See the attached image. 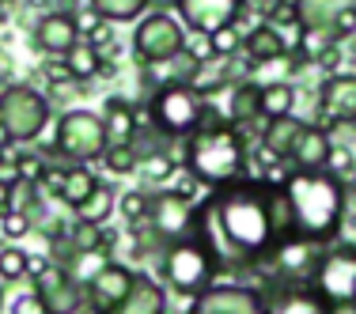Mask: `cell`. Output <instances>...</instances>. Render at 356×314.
Segmentation results:
<instances>
[{"label":"cell","instance_id":"6da1fadb","mask_svg":"<svg viewBox=\"0 0 356 314\" xmlns=\"http://www.w3.org/2000/svg\"><path fill=\"white\" fill-rule=\"evenodd\" d=\"M273 197L277 185L261 178H239L232 185H216L209 201L197 205V235L216 254L220 273L224 269H254L266 265L273 254L281 231L273 216Z\"/></svg>","mask_w":356,"mask_h":314},{"label":"cell","instance_id":"7a4b0ae2","mask_svg":"<svg viewBox=\"0 0 356 314\" xmlns=\"http://www.w3.org/2000/svg\"><path fill=\"white\" fill-rule=\"evenodd\" d=\"M300 239L330 242L345 220V182L330 171H292L281 182Z\"/></svg>","mask_w":356,"mask_h":314},{"label":"cell","instance_id":"3957f363","mask_svg":"<svg viewBox=\"0 0 356 314\" xmlns=\"http://www.w3.org/2000/svg\"><path fill=\"white\" fill-rule=\"evenodd\" d=\"M182 159H186V171L197 178L201 185H209V190L232 185L239 178H250L247 174L250 148H247L243 129H235L232 122H220L213 114L186 137Z\"/></svg>","mask_w":356,"mask_h":314},{"label":"cell","instance_id":"277c9868","mask_svg":"<svg viewBox=\"0 0 356 314\" xmlns=\"http://www.w3.org/2000/svg\"><path fill=\"white\" fill-rule=\"evenodd\" d=\"M167 288L178 295H201L220 280V261L201 239H178L163 246V261H159Z\"/></svg>","mask_w":356,"mask_h":314},{"label":"cell","instance_id":"5b68a950","mask_svg":"<svg viewBox=\"0 0 356 314\" xmlns=\"http://www.w3.org/2000/svg\"><path fill=\"white\" fill-rule=\"evenodd\" d=\"M152 133L163 140H186L213 110L205 106V95L190 88V83H175V88H159L152 95Z\"/></svg>","mask_w":356,"mask_h":314},{"label":"cell","instance_id":"8992f818","mask_svg":"<svg viewBox=\"0 0 356 314\" xmlns=\"http://www.w3.org/2000/svg\"><path fill=\"white\" fill-rule=\"evenodd\" d=\"M110 148L106 125L99 114L91 110H65L57 117V133H54V151H61L72 163H91L103 159V151Z\"/></svg>","mask_w":356,"mask_h":314},{"label":"cell","instance_id":"52a82bcc","mask_svg":"<svg viewBox=\"0 0 356 314\" xmlns=\"http://www.w3.org/2000/svg\"><path fill=\"white\" fill-rule=\"evenodd\" d=\"M0 125L12 140H35L49 125V103L46 95L27 83H12L0 91Z\"/></svg>","mask_w":356,"mask_h":314},{"label":"cell","instance_id":"ba28073f","mask_svg":"<svg viewBox=\"0 0 356 314\" xmlns=\"http://www.w3.org/2000/svg\"><path fill=\"white\" fill-rule=\"evenodd\" d=\"M311 288L337 311L356 307V246H334L322 254Z\"/></svg>","mask_w":356,"mask_h":314},{"label":"cell","instance_id":"9c48e42d","mask_svg":"<svg viewBox=\"0 0 356 314\" xmlns=\"http://www.w3.org/2000/svg\"><path fill=\"white\" fill-rule=\"evenodd\" d=\"M144 224H148V231L163 246H171L178 239H193V235H197V205L178 197L175 190H159L148 197V216H144Z\"/></svg>","mask_w":356,"mask_h":314},{"label":"cell","instance_id":"30bf717a","mask_svg":"<svg viewBox=\"0 0 356 314\" xmlns=\"http://www.w3.org/2000/svg\"><path fill=\"white\" fill-rule=\"evenodd\" d=\"M318 246L322 242L300 239V235L277 242L273 254L266 258V280L269 284H311L322 254H326V250H318Z\"/></svg>","mask_w":356,"mask_h":314},{"label":"cell","instance_id":"8fae6325","mask_svg":"<svg viewBox=\"0 0 356 314\" xmlns=\"http://www.w3.org/2000/svg\"><path fill=\"white\" fill-rule=\"evenodd\" d=\"M178 49H186V27L167 12H152L133 31V53H137L140 65H159L167 57H175Z\"/></svg>","mask_w":356,"mask_h":314},{"label":"cell","instance_id":"7c38bea8","mask_svg":"<svg viewBox=\"0 0 356 314\" xmlns=\"http://www.w3.org/2000/svg\"><path fill=\"white\" fill-rule=\"evenodd\" d=\"M300 31H315L330 42H341L356 31V0H292Z\"/></svg>","mask_w":356,"mask_h":314},{"label":"cell","instance_id":"4fadbf2b","mask_svg":"<svg viewBox=\"0 0 356 314\" xmlns=\"http://www.w3.org/2000/svg\"><path fill=\"white\" fill-rule=\"evenodd\" d=\"M186 314H266V295L247 284H213L209 292L193 295Z\"/></svg>","mask_w":356,"mask_h":314},{"label":"cell","instance_id":"5bb4252c","mask_svg":"<svg viewBox=\"0 0 356 314\" xmlns=\"http://www.w3.org/2000/svg\"><path fill=\"white\" fill-rule=\"evenodd\" d=\"M175 8L186 31L209 38L213 31L239 23V15L247 12V0H175Z\"/></svg>","mask_w":356,"mask_h":314},{"label":"cell","instance_id":"9a60e30c","mask_svg":"<svg viewBox=\"0 0 356 314\" xmlns=\"http://www.w3.org/2000/svg\"><path fill=\"white\" fill-rule=\"evenodd\" d=\"M133 280H137V273H133L129 265H118V261H110V265H103L95 276L83 284V303L91 307V314H106L114 311L118 303L125 299V295L133 292Z\"/></svg>","mask_w":356,"mask_h":314},{"label":"cell","instance_id":"2e32d148","mask_svg":"<svg viewBox=\"0 0 356 314\" xmlns=\"http://www.w3.org/2000/svg\"><path fill=\"white\" fill-rule=\"evenodd\" d=\"M318 122L356 125V76L334 72L318 83Z\"/></svg>","mask_w":356,"mask_h":314},{"label":"cell","instance_id":"e0dca14e","mask_svg":"<svg viewBox=\"0 0 356 314\" xmlns=\"http://www.w3.org/2000/svg\"><path fill=\"white\" fill-rule=\"evenodd\" d=\"M266 314H337L311 284H266Z\"/></svg>","mask_w":356,"mask_h":314},{"label":"cell","instance_id":"ac0fdd59","mask_svg":"<svg viewBox=\"0 0 356 314\" xmlns=\"http://www.w3.org/2000/svg\"><path fill=\"white\" fill-rule=\"evenodd\" d=\"M35 292L46 303V314H80L83 307V284H76L61 265H49L35 280Z\"/></svg>","mask_w":356,"mask_h":314},{"label":"cell","instance_id":"d6986e66","mask_svg":"<svg viewBox=\"0 0 356 314\" xmlns=\"http://www.w3.org/2000/svg\"><path fill=\"white\" fill-rule=\"evenodd\" d=\"M76 42H80V23H76L72 12H49V15H42V19H38L35 46L46 57H65Z\"/></svg>","mask_w":356,"mask_h":314},{"label":"cell","instance_id":"ffe728a7","mask_svg":"<svg viewBox=\"0 0 356 314\" xmlns=\"http://www.w3.org/2000/svg\"><path fill=\"white\" fill-rule=\"evenodd\" d=\"M330 133L318 129V125H303V133L296 137L292 151H288V159H292V171H326V159H330Z\"/></svg>","mask_w":356,"mask_h":314},{"label":"cell","instance_id":"44dd1931","mask_svg":"<svg viewBox=\"0 0 356 314\" xmlns=\"http://www.w3.org/2000/svg\"><path fill=\"white\" fill-rule=\"evenodd\" d=\"M205 61L201 53H193L190 46L178 49L175 57H167V61L159 65H144V83H152V88H175V83H190L193 72H197V65Z\"/></svg>","mask_w":356,"mask_h":314},{"label":"cell","instance_id":"7402d4cb","mask_svg":"<svg viewBox=\"0 0 356 314\" xmlns=\"http://www.w3.org/2000/svg\"><path fill=\"white\" fill-rule=\"evenodd\" d=\"M106 314H167V295H163V288H159L152 276L137 273L133 292L125 295L114 311H106Z\"/></svg>","mask_w":356,"mask_h":314},{"label":"cell","instance_id":"603a6c76","mask_svg":"<svg viewBox=\"0 0 356 314\" xmlns=\"http://www.w3.org/2000/svg\"><path fill=\"white\" fill-rule=\"evenodd\" d=\"M261 91H266V83H254V80L232 83V91H227V122L235 129L261 117Z\"/></svg>","mask_w":356,"mask_h":314},{"label":"cell","instance_id":"cb8c5ba5","mask_svg":"<svg viewBox=\"0 0 356 314\" xmlns=\"http://www.w3.org/2000/svg\"><path fill=\"white\" fill-rule=\"evenodd\" d=\"M243 49H247V57L254 65H273L288 53V38L273 27V23H261L250 35H243Z\"/></svg>","mask_w":356,"mask_h":314},{"label":"cell","instance_id":"d4e9b609","mask_svg":"<svg viewBox=\"0 0 356 314\" xmlns=\"http://www.w3.org/2000/svg\"><path fill=\"white\" fill-rule=\"evenodd\" d=\"M103 125H106L110 144H133V137H137V117H133L129 99L110 95L106 106H103Z\"/></svg>","mask_w":356,"mask_h":314},{"label":"cell","instance_id":"484cf974","mask_svg":"<svg viewBox=\"0 0 356 314\" xmlns=\"http://www.w3.org/2000/svg\"><path fill=\"white\" fill-rule=\"evenodd\" d=\"M232 83H235L232 57H205V61L197 65V72H193L190 88L197 91V95H213V91L232 88Z\"/></svg>","mask_w":356,"mask_h":314},{"label":"cell","instance_id":"4316f807","mask_svg":"<svg viewBox=\"0 0 356 314\" xmlns=\"http://www.w3.org/2000/svg\"><path fill=\"white\" fill-rule=\"evenodd\" d=\"M99 185V178L91 174L88 163H72L69 171H61V185H57V197L65 201L69 208H80L83 201L91 197V190Z\"/></svg>","mask_w":356,"mask_h":314},{"label":"cell","instance_id":"83f0119b","mask_svg":"<svg viewBox=\"0 0 356 314\" xmlns=\"http://www.w3.org/2000/svg\"><path fill=\"white\" fill-rule=\"evenodd\" d=\"M300 133H303V122H296L292 114L288 117H269L266 133H261V148H269L277 159H288V151H292V144H296Z\"/></svg>","mask_w":356,"mask_h":314},{"label":"cell","instance_id":"f1b7e54d","mask_svg":"<svg viewBox=\"0 0 356 314\" xmlns=\"http://www.w3.org/2000/svg\"><path fill=\"white\" fill-rule=\"evenodd\" d=\"M65 65H69L72 80H91V76L106 72L103 53H99V46H95V42H76V46L69 49V53H65Z\"/></svg>","mask_w":356,"mask_h":314},{"label":"cell","instance_id":"f546056e","mask_svg":"<svg viewBox=\"0 0 356 314\" xmlns=\"http://www.w3.org/2000/svg\"><path fill=\"white\" fill-rule=\"evenodd\" d=\"M296 106V91L292 83L277 80V83H266V91H261V117H288Z\"/></svg>","mask_w":356,"mask_h":314},{"label":"cell","instance_id":"4dcf8cb0","mask_svg":"<svg viewBox=\"0 0 356 314\" xmlns=\"http://www.w3.org/2000/svg\"><path fill=\"white\" fill-rule=\"evenodd\" d=\"M114 205H118L114 190L99 182L95 190H91V197L83 201L80 208H76V220H83V224H103V220L110 216V212H114Z\"/></svg>","mask_w":356,"mask_h":314},{"label":"cell","instance_id":"1f68e13d","mask_svg":"<svg viewBox=\"0 0 356 314\" xmlns=\"http://www.w3.org/2000/svg\"><path fill=\"white\" fill-rule=\"evenodd\" d=\"M91 12L106 23H125V19H137V15L148 8V0H88Z\"/></svg>","mask_w":356,"mask_h":314},{"label":"cell","instance_id":"d6a6232c","mask_svg":"<svg viewBox=\"0 0 356 314\" xmlns=\"http://www.w3.org/2000/svg\"><path fill=\"white\" fill-rule=\"evenodd\" d=\"M140 167H144V178L148 182H171V178L178 174V159L171 156V151H148V156L140 159Z\"/></svg>","mask_w":356,"mask_h":314},{"label":"cell","instance_id":"836d02e7","mask_svg":"<svg viewBox=\"0 0 356 314\" xmlns=\"http://www.w3.org/2000/svg\"><path fill=\"white\" fill-rule=\"evenodd\" d=\"M103 159H106L110 174H133L140 167V156L133 151V144H110V148L103 151Z\"/></svg>","mask_w":356,"mask_h":314},{"label":"cell","instance_id":"e575fe53","mask_svg":"<svg viewBox=\"0 0 356 314\" xmlns=\"http://www.w3.org/2000/svg\"><path fill=\"white\" fill-rule=\"evenodd\" d=\"M239 46H243V35H239L235 23L209 35V53H213V57H235V53H239Z\"/></svg>","mask_w":356,"mask_h":314},{"label":"cell","instance_id":"d590c367","mask_svg":"<svg viewBox=\"0 0 356 314\" xmlns=\"http://www.w3.org/2000/svg\"><path fill=\"white\" fill-rule=\"evenodd\" d=\"M23 276H27V250L0 246V280H23Z\"/></svg>","mask_w":356,"mask_h":314},{"label":"cell","instance_id":"8d00e7d4","mask_svg":"<svg viewBox=\"0 0 356 314\" xmlns=\"http://www.w3.org/2000/svg\"><path fill=\"white\" fill-rule=\"evenodd\" d=\"M99 227H103V224H83V220H76L72 231H69V242L76 246V250H103L106 239H103Z\"/></svg>","mask_w":356,"mask_h":314},{"label":"cell","instance_id":"74e56055","mask_svg":"<svg viewBox=\"0 0 356 314\" xmlns=\"http://www.w3.org/2000/svg\"><path fill=\"white\" fill-rule=\"evenodd\" d=\"M148 190H125L122 197H118V208H122V216L129 220V224H140L144 216H148Z\"/></svg>","mask_w":356,"mask_h":314},{"label":"cell","instance_id":"f35d334b","mask_svg":"<svg viewBox=\"0 0 356 314\" xmlns=\"http://www.w3.org/2000/svg\"><path fill=\"white\" fill-rule=\"evenodd\" d=\"M31 227H35V220L27 216L23 208H12V212H4L0 216V231H4V239H23V235H31Z\"/></svg>","mask_w":356,"mask_h":314},{"label":"cell","instance_id":"ab89813d","mask_svg":"<svg viewBox=\"0 0 356 314\" xmlns=\"http://www.w3.org/2000/svg\"><path fill=\"white\" fill-rule=\"evenodd\" d=\"M326 171L337 174V178H345L353 171V151L341 148V144H334V148H330V159H326Z\"/></svg>","mask_w":356,"mask_h":314},{"label":"cell","instance_id":"60d3db41","mask_svg":"<svg viewBox=\"0 0 356 314\" xmlns=\"http://www.w3.org/2000/svg\"><path fill=\"white\" fill-rule=\"evenodd\" d=\"M42 72H46L49 83H72V72H69V65H65V57H46Z\"/></svg>","mask_w":356,"mask_h":314},{"label":"cell","instance_id":"b9f144b4","mask_svg":"<svg viewBox=\"0 0 356 314\" xmlns=\"http://www.w3.org/2000/svg\"><path fill=\"white\" fill-rule=\"evenodd\" d=\"M12 314H46V303L38 299V292H27L12 303Z\"/></svg>","mask_w":356,"mask_h":314},{"label":"cell","instance_id":"7bdbcfd3","mask_svg":"<svg viewBox=\"0 0 356 314\" xmlns=\"http://www.w3.org/2000/svg\"><path fill=\"white\" fill-rule=\"evenodd\" d=\"M197 190H201V182H197V178H193L190 171H186V174H178V182H175V193H178V197L193 201V197H197Z\"/></svg>","mask_w":356,"mask_h":314},{"label":"cell","instance_id":"ee69618b","mask_svg":"<svg viewBox=\"0 0 356 314\" xmlns=\"http://www.w3.org/2000/svg\"><path fill=\"white\" fill-rule=\"evenodd\" d=\"M49 269V261H46V254H27V276L31 280H38L42 273Z\"/></svg>","mask_w":356,"mask_h":314},{"label":"cell","instance_id":"f6af8a7d","mask_svg":"<svg viewBox=\"0 0 356 314\" xmlns=\"http://www.w3.org/2000/svg\"><path fill=\"white\" fill-rule=\"evenodd\" d=\"M12 185H8V182H0V216H4V212H12Z\"/></svg>","mask_w":356,"mask_h":314},{"label":"cell","instance_id":"bcb514c9","mask_svg":"<svg viewBox=\"0 0 356 314\" xmlns=\"http://www.w3.org/2000/svg\"><path fill=\"white\" fill-rule=\"evenodd\" d=\"M148 4H159V8H167V4H175V0H148Z\"/></svg>","mask_w":356,"mask_h":314},{"label":"cell","instance_id":"7dc6e473","mask_svg":"<svg viewBox=\"0 0 356 314\" xmlns=\"http://www.w3.org/2000/svg\"><path fill=\"white\" fill-rule=\"evenodd\" d=\"M0 314H4V292H0Z\"/></svg>","mask_w":356,"mask_h":314}]
</instances>
